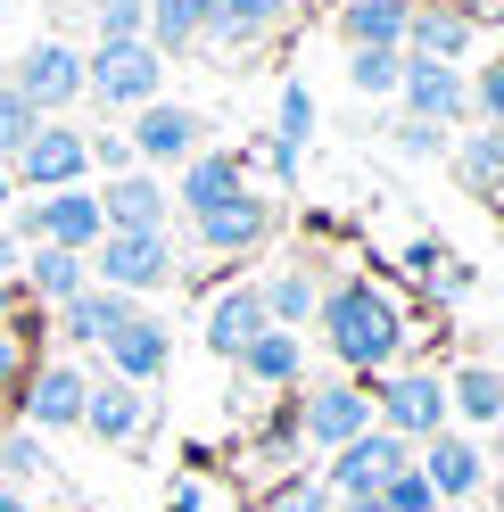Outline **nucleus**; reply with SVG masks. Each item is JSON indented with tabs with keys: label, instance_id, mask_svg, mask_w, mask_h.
Segmentation results:
<instances>
[{
	"label": "nucleus",
	"instance_id": "f257e3e1",
	"mask_svg": "<svg viewBox=\"0 0 504 512\" xmlns=\"http://www.w3.org/2000/svg\"><path fill=\"white\" fill-rule=\"evenodd\" d=\"M323 314V339L348 372H389L397 347H405V323H397V298L372 290V281H339V290L314 306Z\"/></svg>",
	"mask_w": 504,
	"mask_h": 512
},
{
	"label": "nucleus",
	"instance_id": "f03ea898",
	"mask_svg": "<svg viewBox=\"0 0 504 512\" xmlns=\"http://www.w3.org/2000/svg\"><path fill=\"white\" fill-rule=\"evenodd\" d=\"M83 265L100 273V290L141 298V290H166V281H174V240L166 232H108L100 256H83Z\"/></svg>",
	"mask_w": 504,
	"mask_h": 512
},
{
	"label": "nucleus",
	"instance_id": "7ed1b4c3",
	"mask_svg": "<svg viewBox=\"0 0 504 512\" xmlns=\"http://www.w3.org/2000/svg\"><path fill=\"white\" fill-rule=\"evenodd\" d=\"M157 83H166V58L149 42H100L83 58V91H100L108 108H149Z\"/></svg>",
	"mask_w": 504,
	"mask_h": 512
},
{
	"label": "nucleus",
	"instance_id": "20e7f679",
	"mask_svg": "<svg viewBox=\"0 0 504 512\" xmlns=\"http://www.w3.org/2000/svg\"><path fill=\"white\" fill-rule=\"evenodd\" d=\"M25 240L34 248H67V256H91L108 240V223H100V199L91 190H42L34 207H25Z\"/></svg>",
	"mask_w": 504,
	"mask_h": 512
},
{
	"label": "nucleus",
	"instance_id": "39448f33",
	"mask_svg": "<svg viewBox=\"0 0 504 512\" xmlns=\"http://www.w3.org/2000/svg\"><path fill=\"white\" fill-rule=\"evenodd\" d=\"M372 413H381L389 438H438L447 430V389L430 372H397L389 389H372Z\"/></svg>",
	"mask_w": 504,
	"mask_h": 512
},
{
	"label": "nucleus",
	"instance_id": "423d86ee",
	"mask_svg": "<svg viewBox=\"0 0 504 512\" xmlns=\"http://www.w3.org/2000/svg\"><path fill=\"white\" fill-rule=\"evenodd\" d=\"M17 100L34 108V116H50V108H67V100H83V58L67 50V42H34L17 58Z\"/></svg>",
	"mask_w": 504,
	"mask_h": 512
},
{
	"label": "nucleus",
	"instance_id": "0eeeda50",
	"mask_svg": "<svg viewBox=\"0 0 504 512\" xmlns=\"http://www.w3.org/2000/svg\"><path fill=\"white\" fill-rule=\"evenodd\" d=\"M364 430H372V397L348 389V380L298 397V438H306V446H348V438H364Z\"/></svg>",
	"mask_w": 504,
	"mask_h": 512
},
{
	"label": "nucleus",
	"instance_id": "6e6552de",
	"mask_svg": "<svg viewBox=\"0 0 504 512\" xmlns=\"http://www.w3.org/2000/svg\"><path fill=\"white\" fill-rule=\"evenodd\" d=\"M9 174H25L34 190H83V174H91V141H83V133H67V124H42Z\"/></svg>",
	"mask_w": 504,
	"mask_h": 512
},
{
	"label": "nucleus",
	"instance_id": "1a4fd4ad",
	"mask_svg": "<svg viewBox=\"0 0 504 512\" xmlns=\"http://www.w3.org/2000/svg\"><path fill=\"white\" fill-rule=\"evenodd\" d=\"M199 133H207L199 108H166V100H149L141 124H133L124 141H133V157H149V166H191V157H199Z\"/></svg>",
	"mask_w": 504,
	"mask_h": 512
},
{
	"label": "nucleus",
	"instance_id": "9d476101",
	"mask_svg": "<svg viewBox=\"0 0 504 512\" xmlns=\"http://www.w3.org/2000/svg\"><path fill=\"white\" fill-rule=\"evenodd\" d=\"M405 463H414V455H405V438H389L381 422H372L364 438H348V446H339L331 488H339V496H381V479H389V471H405Z\"/></svg>",
	"mask_w": 504,
	"mask_h": 512
},
{
	"label": "nucleus",
	"instance_id": "9b49d317",
	"mask_svg": "<svg viewBox=\"0 0 504 512\" xmlns=\"http://www.w3.org/2000/svg\"><path fill=\"white\" fill-rule=\"evenodd\" d=\"M83 397H91V380L75 364H42L34 380H25V430H83Z\"/></svg>",
	"mask_w": 504,
	"mask_h": 512
},
{
	"label": "nucleus",
	"instance_id": "f8f14e48",
	"mask_svg": "<svg viewBox=\"0 0 504 512\" xmlns=\"http://www.w3.org/2000/svg\"><path fill=\"white\" fill-rule=\"evenodd\" d=\"M397 91H405V108H414V124H438V133L471 108V75L463 67H430V58H405Z\"/></svg>",
	"mask_w": 504,
	"mask_h": 512
},
{
	"label": "nucleus",
	"instance_id": "ddd939ff",
	"mask_svg": "<svg viewBox=\"0 0 504 512\" xmlns=\"http://www.w3.org/2000/svg\"><path fill=\"white\" fill-rule=\"evenodd\" d=\"M422 479H430V496H447V504H463V496H480V479H488V463H480V446L471 438H455V430H438L430 446H422V463H414Z\"/></svg>",
	"mask_w": 504,
	"mask_h": 512
},
{
	"label": "nucleus",
	"instance_id": "4468645a",
	"mask_svg": "<svg viewBox=\"0 0 504 512\" xmlns=\"http://www.w3.org/2000/svg\"><path fill=\"white\" fill-rule=\"evenodd\" d=\"M240 190H248V182H240V157H224V149H199L191 166H182V190H174V207L199 223V215H215V207H232Z\"/></svg>",
	"mask_w": 504,
	"mask_h": 512
},
{
	"label": "nucleus",
	"instance_id": "2eb2a0df",
	"mask_svg": "<svg viewBox=\"0 0 504 512\" xmlns=\"http://www.w3.org/2000/svg\"><path fill=\"white\" fill-rule=\"evenodd\" d=\"M166 190H157L149 174H116L108 190H100V223L108 232H166Z\"/></svg>",
	"mask_w": 504,
	"mask_h": 512
},
{
	"label": "nucleus",
	"instance_id": "dca6fc26",
	"mask_svg": "<svg viewBox=\"0 0 504 512\" xmlns=\"http://www.w3.org/2000/svg\"><path fill=\"white\" fill-rule=\"evenodd\" d=\"M108 364H116V380L124 389H141V380H157L174 364V339H166V323H149V314H133L116 339H108Z\"/></svg>",
	"mask_w": 504,
	"mask_h": 512
},
{
	"label": "nucleus",
	"instance_id": "f3484780",
	"mask_svg": "<svg viewBox=\"0 0 504 512\" xmlns=\"http://www.w3.org/2000/svg\"><path fill=\"white\" fill-rule=\"evenodd\" d=\"M124 323H133V298L100 290V281H91L83 298H67V306H58V331H67V339H83V347H108Z\"/></svg>",
	"mask_w": 504,
	"mask_h": 512
},
{
	"label": "nucleus",
	"instance_id": "a211bd4d",
	"mask_svg": "<svg viewBox=\"0 0 504 512\" xmlns=\"http://www.w3.org/2000/svg\"><path fill=\"white\" fill-rule=\"evenodd\" d=\"M265 331L273 323H265V298L257 290H224V298L207 306V347H215V356H232V364H240V347L265 339Z\"/></svg>",
	"mask_w": 504,
	"mask_h": 512
},
{
	"label": "nucleus",
	"instance_id": "6ab92c4d",
	"mask_svg": "<svg viewBox=\"0 0 504 512\" xmlns=\"http://www.w3.org/2000/svg\"><path fill=\"white\" fill-rule=\"evenodd\" d=\"M141 9H149V50L157 58L215 34V0H141Z\"/></svg>",
	"mask_w": 504,
	"mask_h": 512
},
{
	"label": "nucleus",
	"instance_id": "aec40b11",
	"mask_svg": "<svg viewBox=\"0 0 504 512\" xmlns=\"http://www.w3.org/2000/svg\"><path fill=\"white\" fill-rule=\"evenodd\" d=\"M405 42H414V58H430V67H455L471 50V17L463 9H414L405 17Z\"/></svg>",
	"mask_w": 504,
	"mask_h": 512
},
{
	"label": "nucleus",
	"instance_id": "412c9836",
	"mask_svg": "<svg viewBox=\"0 0 504 512\" xmlns=\"http://www.w3.org/2000/svg\"><path fill=\"white\" fill-rule=\"evenodd\" d=\"M83 290H91V265H83V256L34 248V265H25V298H34V306H67V298H83Z\"/></svg>",
	"mask_w": 504,
	"mask_h": 512
},
{
	"label": "nucleus",
	"instance_id": "4be33fe9",
	"mask_svg": "<svg viewBox=\"0 0 504 512\" xmlns=\"http://www.w3.org/2000/svg\"><path fill=\"white\" fill-rule=\"evenodd\" d=\"M405 0H348L339 9V34H348V50H397L405 42Z\"/></svg>",
	"mask_w": 504,
	"mask_h": 512
},
{
	"label": "nucleus",
	"instance_id": "5701e85b",
	"mask_svg": "<svg viewBox=\"0 0 504 512\" xmlns=\"http://www.w3.org/2000/svg\"><path fill=\"white\" fill-rule=\"evenodd\" d=\"M265 199H248V190H240V199L232 207H215V215H199V240L215 248V256H240V248H257L265 240Z\"/></svg>",
	"mask_w": 504,
	"mask_h": 512
},
{
	"label": "nucleus",
	"instance_id": "b1692460",
	"mask_svg": "<svg viewBox=\"0 0 504 512\" xmlns=\"http://www.w3.org/2000/svg\"><path fill=\"white\" fill-rule=\"evenodd\" d=\"M141 413H149V405H141V389L108 380V389H91V397H83V430H91V438H108V446H124V438L141 430Z\"/></svg>",
	"mask_w": 504,
	"mask_h": 512
},
{
	"label": "nucleus",
	"instance_id": "393cba45",
	"mask_svg": "<svg viewBox=\"0 0 504 512\" xmlns=\"http://www.w3.org/2000/svg\"><path fill=\"white\" fill-rule=\"evenodd\" d=\"M298 364H306L298 331H265V339H248V347H240V372L257 380V389H290V380H298Z\"/></svg>",
	"mask_w": 504,
	"mask_h": 512
},
{
	"label": "nucleus",
	"instance_id": "a878e982",
	"mask_svg": "<svg viewBox=\"0 0 504 512\" xmlns=\"http://www.w3.org/2000/svg\"><path fill=\"white\" fill-rule=\"evenodd\" d=\"M447 405H463L471 422H504V372L463 364V372H455V389H447Z\"/></svg>",
	"mask_w": 504,
	"mask_h": 512
},
{
	"label": "nucleus",
	"instance_id": "bb28decb",
	"mask_svg": "<svg viewBox=\"0 0 504 512\" xmlns=\"http://www.w3.org/2000/svg\"><path fill=\"white\" fill-rule=\"evenodd\" d=\"M257 298H265V323H273V331H281V323H306V314L323 306V290H314L306 273H273Z\"/></svg>",
	"mask_w": 504,
	"mask_h": 512
},
{
	"label": "nucleus",
	"instance_id": "cd10ccee",
	"mask_svg": "<svg viewBox=\"0 0 504 512\" xmlns=\"http://www.w3.org/2000/svg\"><path fill=\"white\" fill-rule=\"evenodd\" d=\"M281 9H290V0H215V34L207 42H257Z\"/></svg>",
	"mask_w": 504,
	"mask_h": 512
},
{
	"label": "nucleus",
	"instance_id": "c85d7f7f",
	"mask_svg": "<svg viewBox=\"0 0 504 512\" xmlns=\"http://www.w3.org/2000/svg\"><path fill=\"white\" fill-rule=\"evenodd\" d=\"M314 133V100H306V83L281 91V149H273V174H298V149Z\"/></svg>",
	"mask_w": 504,
	"mask_h": 512
},
{
	"label": "nucleus",
	"instance_id": "c756f323",
	"mask_svg": "<svg viewBox=\"0 0 504 512\" xmlns=\"http://www.w3.org/2000/svg\"><path fill=\"white\" fill-rule=\"evenodd\" d=\"M455 174H463L471 190H496V174H504V133H496V124H488V133H471V141H463Z\"/></svg>",
	"mask_w": 504,
	"mask_h": 512
},
{
	"label": "nucleus",
	"instance_id": "7c9ffc66",
	"mask_svg": "<svg viewBox=\"0 0 504 512\" xmlns=\"http://www.w3.org/2000/svg\"><path fill=\"white\" fill-rule=\"evenodd\" d=\"M34 133H42V116L25 108V100H17L9 83H0V166H17V157H25V141H34Z\"/></svg>",
	"mask_w": 504,
	"mask_h": 512
},
{
	"label": "nucleus",
	"instance_id": "2f4dec72",
	"mask_svg": "<svg viewBox=\"0 0 504 512\" xmlns=\"http://www.w3.org/2000/svg\"><path fill=\"white\" fill-rule=\"evenodd\" d=\"M348 83L372 91V100L397 91V83H405V50H356V58H348Z\"/></svg>",
	"mask_w": 504,
	"mask_h": 512
},
{
	"label": "nucleus",
	"instance_id": "473e14b6",
	"mask_svg": "<svg viewBox=\"0 0 504 512\" xmlns=\"http://www.w3.org/2000/svg\"><path fill=\"white\" fill-rule=\"evenodd\" d=\"M381 512H438V496H430V479L405 463V471H389V479H381Z\"/></svg>",
	"mask_w": 504,
	"mask_h": 512
},
{
	"label": "nucleus",
	"instance_id": "72a5a7b5",
	"mask_svg": "<svg viewBox=\"0 0 504 512\" xmlns=\"http://www.w3.org/2000/svg\"><path fill=\"white\" fill-rule=\"evenodd\" d=\"M100 42H149V9L141 0H100Z\"/></svg>",
	"mask_w": 504,
	"mask_h": 512
},
{
	"label": "nucleus",
	"instance_id": "f704fd0d",
	"mask_svg": "<svg viewBox=\"0 0 504 512\" xmlns=\"http://www.w3.org/2000/svg\"><path fill=\"white\" fill-rule=\"evenodd\" d=\"M0 471H9V479L42 471V438H34V430H9V438H0Z\"/></svg>",
	"mask_w": 504,
	"mask_h": 512
},
{
	"label": "nucleus",
	"instance_id": "c9c22d12",
	"mask_svg": "<svg viewBox=\"0 0 504 512\" xmlns=\"http://www.w3.org/2000/svg\"><path fill=\"white\" fill-rule=\"evenodd\" d=\"M471 108H480L496 133H504V58H496V67H480V83H471Z\"/></svg>",
	"mask_w": 504,
	"mask_h": 512
},
{
	"label": "nucleus",
	"instance_id": "e433bc0d",
	"mask_svg": "<svg viewBox=\"0 0 504 512\" xmlns=\"http://www.w3.org/2000/svg\"><path fill=\"white\" fill-rule=\"evenodd\" d=\"M273 512H331V488L323 479H290V488L273 496Z\"/></svg>",
	"mask_w": 504,
	"mask_h": 512
},
{
	"label": "nucleus",
	"instance_id": "4c0bfd02",
	"mask_svg": "<svg viewBox=\"0 0 504 512\" xmlns=\"http://www.w3.org/2000/svg\"><path fill=\"white\" fill-rule=\"evenodd\" d=\"M91 166H108V182H116V174H133L141 157H133V141H124V133H100V141H91Z\"/></svg>",
	"mask_w": 504,
	"mask_h": 512
},
{
	"label": "nucleus",
	"instance_id": "58836bf2",
	"mask_svg": "<svg viewBox=\"0 0 504 512\" xmlns=\"http://www.w3.org/2000/svg\"><path fill=\"white\" fill-rule=\"evenodd\" d=\"M397 149H405V157H438V149H447V133H438V124H414V116H405V124H397Z\"/></svg>",
	"mask_w": 504,
	"mask_h": 512
},
{
	"label": "nucleus",
	"instance_id": "ea45409f",
	"mask_svg": "<svg viewBox=\"0 0 504 512\" xmlns=\"http://www.w3.org/2000/svg\"><path fill=\"white\" fill-rule=\"evenodd\" d=\"M17 380V331H0V389Z\"/></svg>",
	"mask_w": 504,
	"mask_h": 512
},
{
	"label": "nucleus",
	"instance_id": "a19ab883",
	"mask_svg": "<svg viewBox=\"0 0 504 512\" xmlns=\"http://www.w3.org/2000/svg\"><path fill=\"white\" fill-rule=\"evenodd\" d=\"M25 273V256H17V240H0V281H17Z\"/></svg>",
	"mask_w": 504,
	"mask_h": 512
},
{
	"label": "nucleus",
	"instance_id": "79ce46f5",
	"mask_svg": "<svg viewBox=\"0 0 504 512\" xmlns=\"http://www.w3.org/2000/svg\"><path fill=\"white\" fill-rule=\"evenodd\" d=\"M331 512H381V496H348V504H331Z\"/></svg>",
	"mask_w": 504,
	"mask_h": 512
},
{
	"label": "nucleus",
	"instance_id": "37998d69",
	"mask_svg": "<svg viewBox=\"0 0 504 512\" xmlns=\"http://www.w3.org/2000/svg\"><path fill=\"white\" fill-rule=\"evenodd\" d=\"M9 306H17V281H0V323H9Z\"/></svg>",
	"mask_w": 504,
	"mask_h": 512
},
{
	"label": "nucleus",
	"instance_id": "c03bdc74",
	"mask_svg": "<svg viewBox=\"0 0 504 512\" xmlns=\"http://www.w3.org/2000/svg\"><path fill=\"white\" fill-rule=\"evenodd\" d=\"M9 190H17V174H9V166H0V207H9Z\"/></svg>",
	"mask_w": 504,
	"mask_h": 512
},
{
	"label": "nucleus",
	"instance_id": "a18cd8bd",
	"mask_svg": "<svg viewBox=\"0 0 504 512\" xmlns=\"http://www.w3.org/2000/svg\"><path fill=\"white\" fill-rule=\"evenodd\" d=\"M0 512H25V496H9V488H0Z\"/></svg>",
	"mask_w": 504,
	"mask_h": 512
},
{
	"label": "nucleus",
	"instance_id": "49530a36",
	"mask_svg": "<svg viewBox=\"0 0 504 512\" xmlns=\"http://www.w3.org/2000/svg\"><path fill=\"white\" fill-rule=\"evenodd\" d=\"M488 199H496V207H504V174H496V190H488Z\"/></svg>",
	"mask_w": 504,
	"mask_h": 512
}]
</instances>
